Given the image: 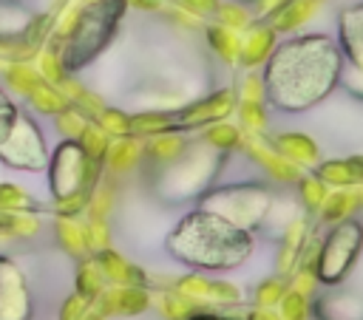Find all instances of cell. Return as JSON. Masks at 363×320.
<instances>
[{
	"mask_svg": "<svg viewBox=\"0 0 363 320\" xmlns=\"http://www.w3.org/2000/svg\"><path fill=\"white\" fill-rule=\"evenodd\" d=\"M85 224H88V238H91V249L94 252H102V249H108L113 244L108 218H85Z\"/></svg>",
	"mask_w": 363,
	"mask_h": 320,
	"instance_id": "49",
	"label": "cell"
},
{
	"mask_svg": "<svg viewBox=\"0 0 363 320\" xmlns=\"http://www.w3.org/2000/svg\"><path fill=\"white\" fill-rule=\"evenodd\" d=\"M176 110L167 108H147V110H136L130 116V133L139 139H150L167 130H176Z\"/></svg>",
	"mask_w": 363,
	"mask_h": 320,
	"instance_id": "25",
	"label": "cell"
},
{
	"mask_svg": "<svg viewBox=\"0 0 363 320\" xmlns=\"http://www.w3.org/2000/svg\"><path fill=\"white\" fill-rule=\"evenodd\" d=\"M20 105L0 88V142L11 133V127H14V122H17V116H20Z\"/></svg>",
	"mask_w": 363,
	"mask_h": 320,
	"instance_id": "50",
	"label": "cell"
},
{
	"mask_svg": "<svg viewBox=\"0 0 363 320\" xmlns=\"http://www.w3.org/2000/svg\"><path fill=\"white\" fill-rule=\"evenodd\" d=\"M3 79L20 96H28L43 82V76H40V71H37L34 62H6L3 65Z\"/></svg>",
	"mask_w": 363,
	"mask_h": 320,
	"instance_id": "33",
	"label": "cell"
},
{
	"mask_svg": "<svg viewBox=\"0 0 363 320\" xmlns=\"http://www.w3.org/2000/svg\"><path fill=\"white\" fill-rule=\"evenodd\" d=\"M34 65H37V71H40V76L45 79V82H51V85H62L71 74H68V68H65V62H62V54L60 51H54V48H43L40 54H37V59H34Z\"/></svg>",
	"mask_w": 363,
	"mask_h": 320,
	"instance_id": "40",
	"label": "cell"
},
{
	"mask_svg": "<svg viewBox=\"0 0 363 320\" xmlns=\"http://www.w3.org/2000/svg\"><path fill=\"white\" fill-rule=\"evenodd\" d=\"M201 31H204V40H207L210 51H213L221 62L238 65V45H241V34H238V31H233V28L216 23V20L207 23Z\"/></svg>",
	"mask_w": 363,
	"mask_h": 320,
	"instance_id": "24",
	"label": "cell"
},
{
	"mask_svg": "<svg viewBox=\"0 0 363 320\" xmlns=\"http://www.w3.org/2000/svg\"><path fill=\"white\" fill-rule=\"evenodd\" d=\"M278 312H281L284 320H309L312 317V297L289 286L286 295L278 303Z\"/></svg>",
	"mask_w": 363,
	"mask_h": 320,
	"instance_id": "43",
	"label": "cell"
},
{
	"mask_svg": "<svg viewBox=\"0 0 363 320\" xmlns=\"http://www.w3.org/2000/svg\"><path fill=\"white\" fill-rule=\"evenodd\" d=\"M111 142H113V136L94 119L88 127H85V133L79 136V144L85 147V153L91 156V159H96V161H102L105 164V156H108V147H111Z\"/></svg>",
	"mask_w": 363,
	"mask_h": 320,
	"instance_id": "41",
	"label": "cell"
},
{
	"mask_svg": "<svg viewBox=\"0 0 363 320\" xmlns=\"http://www.w3.org/2000/svg\"><path fill=\"white\" fill-rule=\"evenodd\" d=\"M48 159L51 150L43 136V127L31 113L20 110L11 133L0 142V164L20 173H37V170H48Z\"/></svg>",
	"mask_w": 363,
	"mask_h": 320,
	"instance_id": "8",
	"label": "cell"
},
{
	"mask_svg": "<svg viewBox=\"0 0 363 320\" xmlns=\"http://www.w3.org/2000/svg\"><path fill=\"white\" fill-rule=\"evenodd\" d=\"M85 320H108V317H105V314H102V312H99V309L94 306V309H91V312L85 314Z\"/></svg>",
	"mask_w": 363,
	"mask_h": 320,
	"instance_id": "56",
	"label": "cell"
},
{
	"mask_svg": "<svg viewBox=\"0 0 363 320\" xmlns=\"http://www.w3.org/2000/svg\"><path fill=\"white\" fill-rule=\"evenodd\" d=\"M170 0H128L130 8H139V11H162Z\"/></svg>",
	"mask_w": 363,
	"mask_h": 320,
	"instance_id": "54",
	"label": "cell"
},
{
	"mask_svg": "<svg viewBox=\"0 0 363 320\" xmlns=\"http://www.w3.org/2000/svg\"><path fill=\"white\" fill-rule=\"evenodd\" d=\"M354 210H360V201H357V187H340V190H332L323 201V207L318 210V224H340L346 218L354 215Z\"/></svg>",
	"mask_w": 363,
	"mask_h": 320,
	"instance_id": "23",
	"label": "cell"
},
{
	"mask_svg": "<svg viewBox=\"0 0 363 320\" xmlns=\"http://www.w3.org/2000/svg\"><path fill=\"white\" fill-rule=\"evenodd\" d=\"M91 122H94V116H91L85 108L74 105V102H71L68 108H62V110L54 116V127H57V133H60L62 139H79Z\"/></svg>",
	"mask_w": 363,
	"mask_h": 320,
	"instance_id": "38",
	"label": "cell"
},
{
	"mask_svg": "<svg viewBox=\"0 0 363 320\" xmlns=\"http://www.w3.org/2000/svg\"><path fill=\"white\" fill-rule=\"evenodd\" d=\"M167 255L196 272H230L238 269L255 249V232L235 227L224 215L193 207L176 221L164 238Z\"/></svg>",
	"mask_w": 363,
	"mask_h": 320,
	"instance_id": "2",
	"label": "cell"
},
{
	"mask_svg": "<svg viewBox=\"0 0 363 320\" xmlns=\"http://www.w3.org/2000/svg\"><path fill=\"white\" fill-rule=\"evenodd\" d=\"M105 164L91 159L79 139H62L48 159V187L54 201L71 198L77 193H91L102 178Z\"/></svg>",
	"mask_w": 363,
	"mask_h": 320,
	"instance_id": "6",
	"label": "cell"
},
{
	"mask_svg": "<svg viewBox=\"0 0 363 320\" xmlns=\"http://www.w3.org/2000/svg\"><path fill=\"white\" fill-rule=\"evenodd\" d=\"M176 3H182L184 8H190L199 17H210V14H216V8H218L221 0H176Z\"/></svg>",
	"mask_w": 363,
	"mask_h": 320,
	"instance_id": "52",
	"label": "cell"
},
{
	"mask_svg": "<svg viewBox=\"0 0 363 320\" xmlns=\"http://www.w3.org/2000/svg\"><path fill=\"white\" fill-rule=\"evenodd\" d=\"M34 295L26 272L0 252V320H31Z\"/></svg>",
	"mask_w": 363,
	"mask_h": 320,
	"instance_id": "11",
	"label": "cell"
},
{
	"mask_svg": "<svg viewBox=\"0 0 363 320\" xmlns=\"http://www.w3.org/2000/svg\"><path fill=\"white\" fill-rule=\"evenodd\" d=\"M156 297H153V303H156V309H159V314L164 317V320H182V317H187L190 312H196V306L187 300V297H182L176 289H159V292H153Z\"/></svg>",
	"mask_w": 363,
	"mask_h": 320,
	"instance_id": "39",
	"label": "cell"
},
{
	"mask_svg": "<svg viewBox=\"0 0 363 320\" xmlns=\"http://www.w3.org/2000/svg\"><path fill=\"white\" fill-rule=\"evenodd\" d=\"M173 289H176L182 297H187L196 309H216V306H210V278H207L204 272L190 269V272L179 275L176 283H173Z\"/></svg>",
	"mask_w": 363,
	"mask_h": 320,
	"instance_id": "29",
	"label": "cell"
},
{
	"mask_svg": "<svg viewBox=\"0 0 363 320\" xmlns=\"http://www.w3.org/2000/svg\"><path fill=\"white\" fill-rule=\"evenodd\" d=\"M241 150H244L247 159H252V161L261 167V173H264L269 181H275L278 187L295 184V181L303 176V170H301L298 164H292V161L284 159L278 150H272L269 142H267L264 136H258V133H247V130H244V144H241Z\"/></svg>",
	"mask_w": 363,
	"mask_h": 320,
	"instance_id": "12",
	"label": "cell"
},
{
	"mask_svg": "<svg viewBox=\"0 0 363 320\" xmlns=\"http://www.w3.org/2000/svg\"><path fill=\"white\" fill-rule=\"evenodd\" d=\"M278 195H281L278 184L269 178H244V181H221V184L216 181L196 204L224 215L241 229L258 232L267 227Z\"/></svg>",
	"mask_w": 363,
	"mask_h": 320,
	"instance_id": "5",
	"label": "cell"
},
{
	"mask_svg": "<svg viewBox=\"0 0 363 320\" xmlns=\"http://www.w3.org/2000/svg\"><path fill=\"white\" fill-rule=\"evenodd\" d=\"M128 8V0H94L79 8L77 25L71 28L60 48L68 74H79L108 51V45L116 40L122 28Z\"/></svg>",
	"mask_w": 363,
	"mask_h": 320,
	"instance_id": "4",
	"label": "cell"
},
{
	"mask_svg": "<svg viewBox=\"0 0 363 320\" xmlns=\"http://www.w3.org/2000/svg\"><path fill=\"white\" fill-rule=\"evenodd\" d=\"M54 238L60 244V249L71 258H88L94 255L91 249V238H88V224L79 218H68V215H57L54 218Z\"/></svg>",
	"mask_w": 363,
	"mask_h": 320,
	"instance_id": "21",
	"label": "cell"
},
{
	"mask_svg": "<svg viewBox=\"0 0 363 320\" xmlns=\"http://www.w3.org/2000/svg\"><path fill=\"white\" fill-rule=\"evenodd\" d=\"M278 31L269 25V20H255L247 31H241V45H238V65L244 71H255L258 65L269 59V54L278 45Z\"/></svg>",
	"mask_w": 363,
	"mask_h": 320,
	"instance_id": "14",
	"label": "cell"
},
{
	"mask_svg": "<svg viewBox=\"0 0 363 320\" xmlns=\"http://www.w3.org/2000/svg\"><path fill=\"white\" fill-rule=\"evenodd\" d=\"M312 170H315V176L326 187H335V190H340V187H360L354 164H352V156L349 159H320Z\"/></svg>",
	"mask_w": 363,
	"mask_h": 320,
	"instance_id": "26",
	"label": "cell"
},
{
	"mask_svg": "<svg viewBox=\"0 0 363 320\" xmlns=\"http://www.w3.org/2000/svg\"><path fill=\"white\" fill-rule=\"evenodd\" d=\"M74 286L79 295L96 300L105 289V272L96 261V255H88V258H79L77 261V272H74Z\"/></svg>",
	"mask_w": 363,
	"mask_h": 320,
	"instance_id": "28",
	"label": "cell"
},
{
	"mask_svg": "<svg viewBox=\"0 0 363 320\" xmlns=\"http://www.w3.org/2000/svg\"><path fill=\"white\" fill-rule=\"evenodd\" d=\"M0 3H11V0H0Z\"/></svg>",
	"mask_w": 363,
	"mask_h": 320,
	"instance_id": "59",
	"label": "cell"
},
{
	"mask_svg": "<svg viewBox=\"0 0 363 320\" xmlns=\"http://www.w3.org/2000/svg\"><path fill=\"white\" fill-rule=\"evenodd\" d=\"M289 283L284 280V275H272V278H264L255 289H252V306H267V309H275L281 303V297L286 295Z\"/></svg>",
	"mask_w": 363,
	"mask_h": 320,
	"instance_id": "42",
	"label": "cell"
},
{
	"mask_svg": "<svg viewBox=\"0 0 363 320\" xmlns=\"http://www.w3.org/2000/svg\"><path fill=\"white\" fill-rule=\"evenodd\" d=\"M357 201H360V207H363V184L357 187Z\"/></svg>",
	"mask_w": 363,
	"mask_h": 320,
	"instance_id": "57",
	"label": "cell"
},
{
	"mask_svg": "<svg viewBox=\"0 0 363 320\" xmlns=\"http://www.w3.org/2000/svg\"><path fill=\"white\" fill-rule=\"evenodd\" d=\"M26 99H28L31 110H37V113H43V116H57L62 108L71 105V99L65 96V91L57 88V85H51V82H45V79H43Z\"/></svg>",
	"mask_w": 363,
	"mask_h": 320,
	"instance_id": "30",
	"label": "cell"
},
{
	"mask_svg": "<svg viewBox=\"0 0 363 320\" xmlns=\"http://www.w3.org/2000/svg\"><path fill=\"white\" fill-rule=\"evenodd\" d=\"M230 153H221L216 147H210L201 136L190 144L187 150L170 161L167 167L150 173L153 181V193L156 198H162L164 204H190L199 201L218 178V170L224 167V159Z\"/></svg>",
	"mask_w": 363,
	"mask_h": 320,
	"instance_id": "3",
	"label": "cell"
},
{
	"mask_svg": "<svg viewBox=\"0 0 363 320\" xmlns=\"http://www.w3.org/2000/svg\"><path fill=\"white\" fill-rule=\"evenodd\" d=\"M352 164H354V173H357V181L363 184V156H352Z\"/></svg>",
	"mask_w": 363,
	"mask_h": 320,
	"instance_id": "55",
	"label": "cell"
},
{
	"mask_svg": "<svg viewBox=\"0 0 363 320\" xmlns=\"http://www.w3.org/2000/svg\"><path fill=\"white\" fill-rule=\"evenodd\" d=\"M337 45L343 51L346 68L340 85L363 102V0L349 3L337 11Z\"/></svg>",
	"mask_w": 363,
	"mask_h": 320,
	"instance_id": "9",
	"label": "cell"
},
{
	"mask_svg": "<svg viewBox=\"0 0 363 320\" xmlns=\"http://www.w3.org/2000/svg\"><path fill=\"white\" fill-rule=\"evenodd\" d=\"M3 65H6V62H0V76H3Z\"/></svg>",
	"mask_w": 363,
	"mask_h": 320,
	"instance_id": "58",
	"label": "cell"
},
{
	"mask_svg": "<svg viewBox=\"0 0 363 320\" xmlns=\"http://www.w3.org/2000/svg\"><path fill=\"white\" fill-rule=\"evenodd\" d=\"M190 144V136H184L182 130H167V133H159V136H150L145 139V176L167 167L170 161H176Z\"/></svg>",
	"mask_w": 363,
	"mask_h": 320,
	"instance_id": "17",
	"label": "cell"
},
{
	"mask_svg": "<svg viewBox=\"0 0 363 320\" xmlns=\"http://www.w3.org/2000/svg\"><path fill=\"white\" fill-rule=\"evenodd\" d=\"M269 105L264 99H238V108H235V116L241 122V127L247 133H258L264 136L267 127H269Z\"/></svg>",
	"mask_w": 363,
	"mask_h": 320,
	"instance_id": "34",
	"label": "cell"
},
{
	"mask_svg": "<svg viewBox=\"0 0 363 320\" xmlns=\"http://www.w3.org/2000/svg\"><path fill=\"white\" fill-rule=\"evenodd\" d=\"M363 249V224L352 215L340 224H332V229L320 238V252H318V266L315 275L320 286H340L352 266L357 263Z\"/></svg>",
	"mask_w": 363,
	"mask_h": 320,
	"instance_id": "7",
	"label": "cell"
},
{
	"mask_svg": "<svg viewBox=\"0 0 363 320\" xmlns=\"http://www.w3.org/2000/svg\"><path fill=\"white\" fill-rule=\"evenodd\" d=\"M295 190H298V204H301L306 212H312V215H318V210L323 207V201H326V195H329V187L315 176V170H312V173H303V176L295 181Z\"/></svg>",
	"mask_w": 363,
	"mask_h": 320,
	"instance_id": "36",
	"label": "cell"
},
{
	"mask_svg": "<svg viewBox=\"0 0 363 320\" xmlns=\"http://www.w3.org/2000/svg\"><path fill=\"white\" fill-rule=\"evenodd\" d=\"M34 11L23 8L20 0H11V3H0V34H20L28 23Z\"/></svg>",
	"mask_w": 363,
	"mask_h": 320,
	"instance_id": "44",
	"label": "cell"
},
{
	"mask_svg": "<svg viewBox=\"0 0 363 320\" xmlns=\"http://www.w3.org/2000/svg\"><path fill=\"white\" fill-rule=\"evenodd\" d=\"M102 272H105V280L116 283V286H150V272H145L142 266L130 263L125 255H119L113 246L102 249V252H94Z\"/></svg>",
	"mask_w": 363,
	"mask_h": 320,
	"instance_id": "19",
	"label": "cell"
},
{
	"mask_svg": "<svg viewBox=\"0 0 363 320\" xmlns=\"http://www.w3.org/2000/svg\"><path fill=\"white\" fill-rule=\"evenodd\" d=\"M94 306L105 317H136L153 306V289L150 286H111L102 289V295L94 300Z\"/></svg>",
	"mask_w": 363,
	"mask_h": 320,
	"instance_id": "13",
	"label": "cell"
},
{
	"mask_svg": "<svg viewBox=\"0 0 363 320\" xmlns=\"http://www.w3.org/2000/svg\"><path fill=\"white\" fill-rule=\"evenodd\" d=\"M182 320H244V317H238L233 312H218V309H196Z\"/></svg>",
	"mask_w": 363,
	"mask_h": 320,
	"instance_id": "51",
	"label": "cell"
},
{
	"mask_svg": "<svg viewBox=\"0 0 363 320\" xmlns=\"http://www.w3.org/2000/svg\"><path fill=\"white\" fill-rule=\"evenodd\" d=\"M238 99H264L267 102V91H264V74L255 71H244V76L238 79Z\"/></svg>",
	"mask_w": 363,
	"mask_h": 320,
	"instance_id": "48",
	"label": "cell"
},
{
	"mask_svg": "<svg viewBox=\"0 0 363 320\" xmlns=\"http://www.w3.org/2000/svg\"><path fill=\"white\" fill-rule=\"evenodd\" d=\"M312 317H318V320H363V295H357V292L315 295Z\"/></svg>",
	"mask_w": 363,
	"mask_h": 320,
	"instance_id": "18",
	"label": "cell"
},
{
	"mask_svg": "<svg viewBox=\"0 0 363 320\" xmlns=\"http://www.w3.org/2000/svg\"><path fill=\"white\" fill-rule=\"evenodd\" d=\"M343 51L337 37L323 31L289 34L278 40L275 51L264 62L267 105L281 113H303L318 108L343 79Z\"/></svg>",
	"mask_w": 363,
	"mask_h": 320,
	"instance_id": "1",
	"label": "cell"
},
{
	"mask_svg": "<svg viewBox=\"0 0 363 320\" xmlns=\"http://www.w3.org/2000/svg\"><path fill=\"white\" fill-rule=\"evenodd\" d=\"M318 3H323V0H318Z\"/></svg>",
	"mask_w": 363,
	"mask_h": 320,
	"instance_id": "61",
	"label": "cell"
},
{
	"mask_svg": "<svg viewBox=\"0 0 363 320\" xmlns=\"http://www.w3.org/2000/svg\"><path fill=\"white\" fill-rule=\"evenodd\" d=\"M272 150H278L284 159H289L298 167H315L320 161V147L318 142L303 133V130H278V133H264Z\"/></svg>",
	"mask_w": 363,
	"mask_h": 320,
	"instance_id": "15",
	"label": "cell"
},
{
	"mask_svg": "<svg viewBox=\"0 0 363 320\" xmlns=\"http://www.w3.org/2000/svg\"><path fill=\"white\" fill-rule=\"evenodd\" d=\"M113 201H116V176H105L96 181V187L91 190V198H88V210L85 215L88 218H108L111 210H113Z\"/></svg>",
	"mask_w": 363,
	"mask_h": 320,
	"instance_id": "35",
	"label": "cell"
},
{
	"mask_svg": "<svg viewBox=\"0 0 363 320\" xmlns=\"http://www.w3.org/2000/svg\"><path fill=\"white\" fill-rule=\"evenodd\" d=\"M238 108V91L233 88H213L199 99L184 102L176 108V130L190 133V130H204L207 125H216L221 119H230Z\"/></svg>",
	"mask_w": 363,
	"mask_h": 320,
	"instance_id": "10",
	"label": "cell"
},
{
	"mask_svg": "<svg viewBox=\"0 0 363 320\" xmlns=\"http://www.w3.org/2000/svg\"><path fill=\"white\" fill-rule=\"evenodd\" d=\"M145 161V139L128 133V136H116L108 147V156H105V170L113 173V176H125V173H133L136 167H142Z\"/></svg>",
	"mask_w": 363,
	"mask_h": 320,
	"instance_id": "20",
	"label": "cell"
},
{
	"mask_svg": "<svg viewBox=\"0 0 363 320\" xmlns=\"http://www.w3.org/2000/svg\"><path fill=\"white\" fill-rule=\"evenodd\" d=\"M130 116H133V113H128V110H122V108L105 105V108L99 110L96 122L116 139V136H128V133H130Z\"/></svg>",
	"mask_w": 363,
	"mask_h": 320,
	"instance_id": "46",
	"label": "cell"
},
{
	"mask_svg": "<svg viewBox=\"0 0 363 320\" xmlns=\"http://www.w3.org/2000/svg\"><path fill=\"white\" fill-rule=\"evenodd\" d=\"M201 139H204L210 147L221 150V153H233V150H241V144H244V127H238V125L221 119V122H216V125H207V127L201 130Z\"/></svg>",
	"mask_w": 363,
	"mask_h": 320,
	"instance_id": "31",
	"label": "cell"
},
{
	"mask_svg": "<svg viewBox=\"0 0 363 320\" xmlns=\"http://www.w3.org/2000/svg\"><path fill=\"white\" fill-rule=\"evenodd\" d=\"M244 3H252V0H244Z\"/></svg>",
	"mask_w": 363,
	"mask_h": 320,
	"instance_id": "60",
	"label": "cell"
},
{
	"mask_svg": "<svg viewBox=\"0 0 363 320\" xmlns=\"http://www.w3.org/2000/svg\"><path fill=\"white\" fill-rule=\"evenodd\" d=\"M213 20L241 34V31H247L258 17H255L252 6L244 3V0H221L218 8H216V14H213Z\"/></svg>",
	"mask_w": 363,
	"mask_h": 320,
	"instance_id": "32",
	"label": "cell"
},
{
	"mask_svg": "<svg viewBox=\"0 0 363 320\" xmlns=\"http://www.w3.org/2000/svg\"><path fill=\"white\" fill-rule=\"evenodd\" d=\"M40 232L37 212H14L0 210V241H26Z\"/></svg>",
	"mask_w": 363,
	"mask_h": 320,
	"instance_id": "27",
	"label": "cell"
},
{
	"mask_svg": "<svg viewBox=\"0 0 363 320\" xmlns=\"http://www.w3.org/2000/svg\"><path fill=\"white\" fill-rule=\"evenodd\" d=\"M94 309V300L79 295V292H71L62 303H60V312H57V320H85V314Z\"/></svg>",
	"mask_w": 363,
	"mask_h": 320,
	"instance_id": "47",
	"label": "cell"
},
{
	"mask_svg": "<svg viewBox=\"0 0 363 320\" xmlns=\"http://www.w3.org/2000/svg\"><path fill=\"white\" fill-rule=\"evenodd\" d=\"M312 232V224H309V215H295L284 232L278 235V252H275V272L278 275H292L295 272V263H298V255L303 249V241L309 238Z\"/></svg>",
	"mask_w": 363,
	"mask_h": 320,
	"instance_id": "16",
	"label": "cell"
},
{
	"mask_svg": "<svg viewBox=\"0 0 363 320\" xmlns=\"http://www.w3.org/2000/svg\"><path fill=\"white\" fill-rule=\"evenodd\" d=\"M244 320H284V317H281V312H275V309H267V306H250V309L244 312Z\"/></svg>",
	"mask_w": 363,
	"mask_h": 320,
	"instance_id": "53",
	"label": "cell"
},
{
	"mask_svg": "<svg viewBox=\"0 0 363 320\" xmlns=\"http://www.w3.org/2000/svg\"><path fill=\"white\" fill-rule=\"evenodd\" d=\"M318 0H286L272 17H269V25L278 31V34H298L301 25H306L315 11H318Z\"/></svg>",
	"mask_w": 363,
	"mask_h": 320,
	"instance_id": "22",
	"label": "cell"
},
{
	"mask_svg": "<svg viewBox=\"0 0 363 320\" xmlns=\"http://www.w3.org/2000/svg\"><path fill=\"white\" fill-rule=\"evenodd\" d=\"M241 286L224 280V278H210V306L216 309H227V306H238L241 303Z\"/></svg>",
	"mask_w": 363,
	"mask_h": 320,
	"instance_id": "45",
	"label": "cell"
},
{
	"mask_svg": "<svg viewBox=\"0 0 363 320\" xmlns=\"http://www.w3.org/2000/svg\"><path fill=\"white\" fill-rule=\"evenodd\" d=\"M0 210H14V212H43L45 204L37 201L28 190H23L14 181H0Z\"/></svg>",
	"mask_w": 363,
	"mask_h": 320,
	"instance_id": "37",
	"label": "cell"
}]
</instances>
